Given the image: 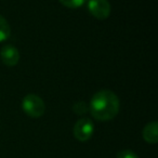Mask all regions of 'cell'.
I'll use <instances>...</instances> for the list:
<instances>
[{"label":"cell","mask_w":158,"mask_h":158,"mask_svg":"<svg viewBox=\"0 0 158 158\" xmlns=\"http://www.w3.org/2000/svg\"><path fill=\"white\" fill-rule=\"evenodd\" d=\"M120 110V101L115 92L110 90H100L93 94L89 103V112L99 121L114 119Z\"/></svg>","instance_id":"cell-1"},{"label":"cell","mask_w":158,"mask_h":158,"mask_svg":"<svg viewBox=\"0 0 158 158\" xmlns=\"http://www.w3.org/2000/svg\"><path fill=\"white\" fill-rule=\"evenodd\" d=\"M22 108L27 116L31 118H40L46 113V104L39 95L29 93L22 101Z\"/></svg>","instance_id":"cell-2"},{"label":"cell","mask_w":158,"mask_h":158,"mask_svg":"<svg viewBox=\"0 0 158 158\" xmlns=\"http://www.w3.org/2000/svg\"><path fill=\"white\" fill-rule=\"evenodd\" d=\"M74 136L80 142H87L94 133V123L89 118H80L74 126Z\"/></svg>","instance_id":"cell-3"},{"label":"cell","mask_w":158,"mask_h":158,"mask_svg":"<svg viewBox=\"0 0 158 158\" xmlns=\"http://www.w3.org/2000/svg\"><path fill=\"white\" fill-rule=\"evenodd\" d=\"M88 11L94 19L106 20L110 15L112 7L108 0H88Z\"/></svg>","instance_id":"cell-4"},{"label":"cell","mask_w":158,"mask_h":158,"mask_svg":"<svg viewBox=\"0 0 158 158\" xmlns=\"http://www.w3.org/2000/svg\"><path fill=\"white\" fill-rule=\"evenodd\" d=\"M1 62L8 67H14L20 62V52L12 44H6L0 50Z\"/></svg>","instance_id":"cell-5"},{"label":"cell","mask_w":158,"mask_h":158,"mask_svg":"<svg viewBox=\"0 0 158 158\" xmlns=\"http://www.w3.org/2000/svg\"><path fill=\"white\" fill-rule=\"evenodd\" d=\"M142 136L144 141L148 144H156L158 142V123L151 121L148 123L142 131Z\"/></svg>","instance_id":"cell-6"},{"label":"cell","mask_w":158,"mask_h":158,"mask_svg":"<svg viewBox=\"0 0 158 158\" xmlns=\"http://www.w3.org/2000/svg\"><path fill=\"white\" fill-rule=\"evenodd\" d=\"M11 36V27L5 16L0 14V42H5Z\"/></svg>","instance_id":"cell-7"},{"label":"cell","mask_w":158,"mask_h":158,"mask_svg":"<svg viewBox=\"0 0 158 158\" xmlns=\"http://www.w3.org/2000/svg\"><path fill=\"white\" fill-rule=\"evenodd\" d=\"M72 110L76 115L82 116V115H86L87 113H89V105L85 101H78L72 106Z\"/></svg>","instance_id":"cell-8"},{"label":"cell","mask_w":158,"mask_h":158,"mask_svg":"<svg viewBox=\"0 0 158 158\" xmlns=\"http://www.w3.org/2000/svg\"><path fill=\"white\" fill-rule=\"evenodd\" d=\"M59 1L61 2V5L68 9H78L82 7L88 0H59Z\"/></svg>","instance_id":"cell-9"},{"label":"cell","mask_w":158,"mask_h":158,"mask_svg":"<svg viewBox=\"0 0 158 158\" xmlns=\"http://www.w3.org/2000/svg\"><path fill=\"white\" fill-rule=\"evenodd\" d=\"M116 158H139V156L131 149H123L117 153Z\"/></svg>","instance_id":"cell-10"}]
</instances>
